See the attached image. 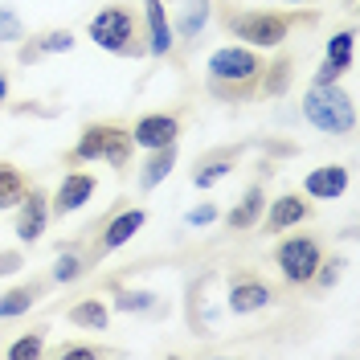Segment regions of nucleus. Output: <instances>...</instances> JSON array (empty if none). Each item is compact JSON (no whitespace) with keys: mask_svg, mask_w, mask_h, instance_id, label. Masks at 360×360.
<instances>
[{"mask_svg":"<svg viewBox=\"0 0 360 360\" xmlns=\"http://www.w3.org/2000/svg\"><path fill=\"white\" fill-rule=\"evenodd\" d=\"M25 37V25L13 8H0V41H21Z\"/></svg>","mask_w":360,"mask_h":360,"instance_id":"bb28decb","label":"nucleus"},{"mask_svg":"<svg viewBox=\"0 0 360 360\" xmlns=\"http://www.w3.org/2000/svg\"><path fill=\"white\" fill-rule=\"evenodd\" d=\"M340 74H344V70H340L336 62L323 58V66H319V74H315V82H319V86H323V82H340Z\"/></svg>","mask_w":360,"mask_h":360,"instance_id":"473e14b6","label":"nucleus"},{"mask_svg":"<svg viewBox=\"0 0 360 360\" xmlns=\"http://www.w3.org/2000/svg\"><path fill=\"white\" fill-rule=\"evenodd\" d=\"M41 352H45L41 332H29V336H21L17 344H8V356L13 360H29V356H41Z\"/></svg>","mask_w":360,"mask_h":360,"instance_id":"393cba45","label":"nucleus"},{"mask_svg":"<svg viewBox=\"0 0 360 360\" xmlns=\"http://www.w3.org/2000/svg\"><path fill=\"white\" fill-rule=\"evenodd\" d=\"M148 8V49L164 58L172 49V25H168V13H164V0H143Z\"/></svg>","mask_w":360,"mask_h":360,"instance_id":"f8f14e48","label":"nucleus"},{"mask_svg":"<svg viewBox=\"0 0 360 360\" xmlns=\"http://www.w3.org/2000/svg\"><path fill=\"white\" fill-rule=\"evenodd\" d=\"M303 115L315 131L323 135H348L356 127V107H352V94H344L336 82H315L307 94H303Z\"/></svg>","mask_w":360,"mask_h":360,"instance_id":"f03ea898","label":"nucleus"},{"mask_svg":"<svg viewBox=\"0 0 360 360\" xmlns=\"http://www.w3.org/2000/svg\"><path fill=\"white\" fill-rule=\"evenodd\" d=\"M303 188H307V197H319V201H336L340 193L348 188V168H340V164H323V168L307 172Z\"/></svg>","mask_w":360,"mask_h":360,"instance_id":"9d476101","label":"nucleus"},{"mask_svg":"<svg viewBox=\"0 0 360 360\" xmlns=\"http://www.w3.org/2000/svg\"><path fill=\"white\" fill-rule=\"evenodd\" d=\"M299 21L295 13H266V8H254V13H225V29L233 37H242L246 45L258 49H278L283 37L291 33V25Z\"/></svg>","mask_w":360,"mask_h":360,"instance_id":"7ed1b4c3","label":"nucleus"},{"mask_svg":"<svg viewBox=\"0 0 360 360\" xmlns=\"http://www.w3.org/2000/svg\"><path fill=\"white\" fill-rule=\"evenodd\" d=\"M176 131H180V123L172 119V115H143V119L135 123V131H131V143L156 152V148L176 143Z\"/></svg>","mask_w":360,"mask_h":360,"instance_id":"6e6552de","label":"nucleus"},{"mask_svg":"<svg viewBox=\"0 0 360 360\" xmlns=\"http://www.w3.org/2000/svg\"><path fill=\"white\" fill-rule=\"evenodd\" d=\"M107 319H111V311H107L103 299H82L78 307H70V323H78V328H94V332H103Z\"/></svg>","mask_w":360,"mask_h":360,"instance_id":"412c9836","label":"nucleus"},{"mask_svg":"<svg viewBox=\"0 0 360 360\" xmlns=\"http://www.w3.org/2000/svg\"><path fill=\"white\" fill-rule=\"evenodd\" d=\"M205 25H209V0H188L180 17V37H197Z\"/></svg>","mask_w":360,"mask_h":360,"instance_id":"4be33fe9","label":"nucleus"},{"mask_svg":"<svg viewBox=\"0 0 360 360\" xmlns=\"http://www.w3.org/2000/svg\"><path fill=\"white\" fill-rule=\"evenodd\" d=\"M287 4H307V0H287Z\"/></svg>","mask_w":360,"mask_h":360,"instance_id":"f704fd0d","label":"nucleus"},{"mask_svg":"<svg viewBox=\"0 0 360 360\" xmlns=\"http://www.w3.org/2000/svg\"><path fill=\"white\" fill-rule=\"evenodd\" d=\"M74 160H107L111 168H123L131 160V131L119 123H90L74 148Z\"/></svg>","mask_w":360,"mask_h":360,"instance_id":"20e7f679","label":"nucleus"},{"mask_svg":"<svg viewBox=\"0 0 360 360\" xmlns=\"http://www.w3.org/2000/svg\"><path fill=\"white\" fill-rule=\"evenodd\" d=\"M233 164H238V152H233V148H221V152H213V156H205L201 164H197L193 184H197V188H213L217 180H225L233 172Z\"/></svg>","mask_w":360,"mask_h":360,"instance_id":"ddd939ff","label":"nucleus"},{"mask_svg":"<svg viewBox=\"0 0 360 360\" xmlns=\"http://www.w3.org/2000/svg\"><path fill=\"white\" fill-rule=\"evenodd\" d=\"M66 49H74V33H70V29H53V33L37 37L33 45H25L21 62H33V58H41V53H66Z\"/></svg>","mask_w":360,"mask_h":360,"instance_id":"a211bd4d","label":"nucleus"},{"mask_svg":"<svg viewBox=\"0 0 360 360\" xmlns=\"http://www.w3.org/2000/svg\"><path fill=\"white\" fill-rule=\"evenodd\" d=\"M270 299H274V295H270V287L266 283H233V291H229V307H233V311L238 315H246V311H258V307H266Z\"/></svg>","mask_w":360,"mask_h":360,"instance_id":"2eb2a0df","label":"nucleus"},{"mask_svg":"<svg viewBox=\"0 0 360 360\" xmlns=\"http://www.w3.org/2000/svg\"><path fill=\"white\" fill-rule=\"evenodd\" d=\"M4 98H8V74L0 70V103H4Z\"/></svg>","mask_w":360,"mask_h":360,"instance_id":"72a5a7b5","label":"nucleus"},{"mask_svg":"<svg viewBox=\"0 0 360 360\" xmlns=\"http://www.w3.org/2000/svg\"><path fill=\"white\" fill-rule=\"evenodd\" d=\"M262 184H250L246 188V197H242V205L229 213V225L233 229H250V225H258V217H262Z\"/></svg>","mask_w":360,"mask_h":360,"instance_id":"6ab92c4d","label":"nucleus"},{"mask_svg":"<svg viewBox=\"0 0 360 360\" xmlns=\"http://www.w3.org/2000/svg\"><path fill=\"white\" fill-rule=\"evenodd\" d=\"M58 356H62V360H98L103 352H98V348H86V344H66Z\"/></svg>","mask_w":360,"mask_h":360,"instance_id":"c85d7f7f","label":"nucleus"},{"mask_svg":"<svg viewBox=\"0 0 360 360\" xmlns=\"http://www.w3.org/2000/svg\"><path fill=\"white\" fill-rule=\"evenodd\" d=\"M45 221H49V197H45L41 188L25 193L21 213H17V238H21V242H37L45 233Z\"/></svg>","mask_w":360,"mask_h":360,"instance_id":"0eeeda50","label":"nucleus"},{"mask_svg":"<svg viewBox=\"0 0 360 360\" xmlns=\"http://www.w3.org/2000/svg\"><path fill=\"white\" fill-rule=\"evenodd\" d=\"M258 53L246 49V45H225L209 58V90L213 94H225V98H246L254 82H258Z\"/></svg>","mask_w":360,"mask_h":360,"instance_id":"f257e3e1","label":"nucleus"},{"mask_svg":"<svg viewBox=\"0 0 360 360\" xmlns=\"http://www.w3.org/2000/svg\"><path fill=\"white\" fill-rule=\"evenodd\" d=\"M25 193H29V184H25L21 168H13V164H0V209H17Z\"/></svg>","mask_w":360,"mask_h":360,"instance_id":"aec40b11","label":"nucleus"},{"mask_svg":"<svg viewBox=\"0 0 360 360\" xmlns=\"http://www.w3.org/2000/svg\"><path fill=\"white\" fill-rule=\"evenodd\" d=\"M172 164H176V143L156 148V152H152V160L143 164V172H139V188H156L160 180L172 172Z\"/></svg>","mask_w":360,"mask_h":360,"instance_id":"f3484780","label":"nucleus"},{"mask_svg":"<svg viewBox=\"0 0 360 360\" xmlns=\"http://www.w3.org/2000/svg\"><path fill=\"white\" fill-rule=\"evenodd\" d=\"M143 221H148V213L143 209H123L119 217H111V225L103 229V238H98V254H111V250H119V246H127L135 233L143 229Z\"/></svg>","mask_w":360,"mask_h":360,"instance_id":"1a4fd4ad","label":"nucleus"},{"mask_svg":"<svg viewBox=\"0 0 360 360\" xmlns=\"http://www.w3.org/2000/svg\"><path fill=\"white\" fill-rule=\"evenodd\" d=\"M352 45H356V33H352V29L336 33V37L328 41V62H336L340 70H348L352 66Z\"/></svg>","mask_w":360,"mask_h":360,"instance_id":"5701e85b","label":"nucleus"},{"mask_svg":"<svg viewBox=\"0 0 360 360\" xmlns=\"http://www.w3.org/2000/svg\"><path fill=\"white\" fill-rule=\"evenodd\" d=\"M21 270V254L17 250H0V274H17Z\"/></svg>","mask_w":360,"mask_h":360,"instance_id":"2f4dec72","label":"nucleus"},{"mask_svg":"<svg viewBox=\"0 0 360 360\" xmlns=\"http://www.w3.org/2000/svg\"><path fill=\"white\" fill-rule=\"evenodd\" d=\"M307 201H299V197H278L274 201V209H270V217H266V229L270 233H283V229H291V225L299 221H307Z\"/></svg>","mask_w":360,"mask_h":360,"instance_id":"4468645a","label":"nucleus"},{"mask_svg":"<svg viewBox=\"0 0 360 360\" xmlns=\"http://www.w3.org/2000/svg\"><path fill=\"white\" fill-rule=\"evenodd\" d=\"M90 193H94V176H86V172H70L66 180H62V188H58V197H53V213H74V209H82V205L90 201Z\"/></svg>","mask_w":360,"mask_h":360,"instance_id":"9b49d317","label":"nucleus"},{"mask_svg":"<svg viewBox=\"0 0 360 360\" xmlns=\"http://www.w3.org/2000/svg\"><path fill=\"white\" fill-rule=\"evenodd\" d=\"M340 266H344L340 258H332V262H319V266H315V278H319V287H332V283L340 278Z\"/></svg>","mask_w":360,"mask_h":360,"instance_id":"c756f323","label":"nucleus"},{"mask_svg":"<svg viewBox=\"0 0 360 360\" xmlns=\"http://www.w3.org/2000/svg\"><path fill=\"white\" fill-rule=\"evenodd\" d=\"M287 82H291V58L283 53V58H278V62L266 70V78H262V90H266V94H283V90H287Z\"/></svg>","mask_w":360,"mask_h":360,"instance_id":"b1692460","label":"nucleus"},{"mask_svg":"<svg viewBox=\"0 0 360 360\" xmlns=\"http://www.w3.org/2000/svg\"><path fill=\"white\" fill-rule=\"evenodd\" d=\"M115 307H119V311H152V307H156V295H148V291H123L119 299H115Z\"/></svg>","mask_w":360,"mask_h":360,"instance_id":"a878e982","label":"nucleus"},{"mask_svg":"<svg viewBox=\"0 0 360 360\" xmlns=\"http://www.w3.org/2000/svg\"><path fill=\"white\" fill-rule=\"evenodd\" d=\"M184 221L188 225H209V221H217V209H213V205H197V209H188Z\"/></svg>","mask_w":360,"mask_h":360,"instance_id":"7c9ffc66","label":"nucleus"},{"mask_svg":"<svg viewBox=\"0 0 360 360\" xmlns=\"http://www.w3.org/2000/svg\"><path fill=\"white\" fill-rule=\"evenodd\" d=\"M41 283H29V287H13V291L0 295V319H17L33 307V299H41Z\"/></svg>","mask_w":360,"mask_h":360,"instance_id":"dca6fc26","label":"nucleus"},{"mask_svg":"<svg viewBox=\"0 0 360 360\" xmlns=\"http://www.w3.org/2000/svg\"><path fill=\"white\" fill-rule=\"evenodd\" d=\"M90 41L98 49H111L119 58H139L143 45L135 41V17L127 8H103L98 17H90Z\"/></svg>","mask_w":360,"mask_h":360,"instance_id":"39448f33","label":"nucleus"},{"mask_svg":"<svg viewBox=\"0 0 360 360\" xmlns=\"http://www.w3.org/2000/svg\"><path fill=\"white\" fill-rule=\"evenodd\" d=\"M274 262L283 266V278L287 283H311L315 266L323 262V254H319V242L315 238H287L278 246V254H274Z\"/></svg>","mask_w":360,"mask_h":360,"instance_id":"423d86ee","label":"nucleus"},{"mask_svg":"<svg viewBox=\"0 0 360 360\" xmlns=\"http://www.w3.org/2000/svg\"><path fill=\"white\" fill-rule=\"evenodd\" d=\"M78 274H82V258H78V254H62L58 266H53V278H58V283H74Z\"/></svg>","mask_w":360,"mask_h":360,"instance_id":"cd10ccee","label":"nucleus"}]
</instances>
